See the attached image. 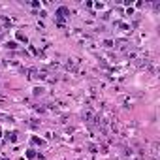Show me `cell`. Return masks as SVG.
Listing matches in <instances>:
<instances>
[{"mask_svg":"<svg viewBox=\"0 0 160 160\" xmlns=\"http://www.w3.org/2000/svg\"><path fill=\"white\" fill-rule=\"evenodd\" d=\"M66 15H68V8H64V6H62V8H58V10H57V17H58V25H62V19H64Z\"/></svg>","mask_w":160,"mask_h":160,"instance_id":"obj_1","label":"cell"},{"mask_svg":"<svg viewBox=\"0 0 160 160\" xmlns=\"http://www.w3.org/2000/svg\"><path fill=\"white\" fill-rule=\"evenodd\" d=\"M6 138H8L11 143H15V141H17V134H15V132H11V134H6Z\"/></svg>","mask_w":160,"mask_h":160,"instance_id":"obj_2","label":"cell"},{"mask_svg":"<svg viewBox=\"0 0 160 160\" xmlns=\"http://www.w3.org/2000/svg\"><path fill=\"white\" fill-rule=\"evenodd\" d=\"M27 156H28V158H36V156H38V154H36V153H34V151H27Z\"/></svg>","mask_w":160,"mask_h":160,"instance_id":"obj_3","label":"cell"},{"mask_svg":"<svg viewBox=\"0 0 160 160\" xmlns=\"http://www.w3.org/2000/svg\"><path fill=\"white\" fill-rule=\"evenodd\" d=\"M8 47H11V49H15V47H17V43H15V41H10V43H8Z\"/></svg>","mask_w":160,"mask_h":160,"instance_id":"obj_4","label":"cell"},{"mask_svg":"<svg viewBox=\"0 0 160 160\" xmlns=\"http://www.w3.org/2000/svg\"><path fill=\"white\" fill-rule=\"evenodd\" d=\"M17 38H19L21 41H27V38H25V36H23V34H19V32H17Z\"/></svg>","mask_w":160,"mask_h":160,"instance_id":"obj_5","label":"cell"},{"mask_svg":"<svg viewBox=\"0 0 160 160\" xmlns=\"http://www.w3.org/2000/svg\"><path fill=\"white\" fill-rule=\"evenodd\" d=\"M0 160H8V158H0Z\"/></svg>","mask_w":160,"mask_h":160,"instance_id":"obj_6","label":"cell"}]
</instances>
